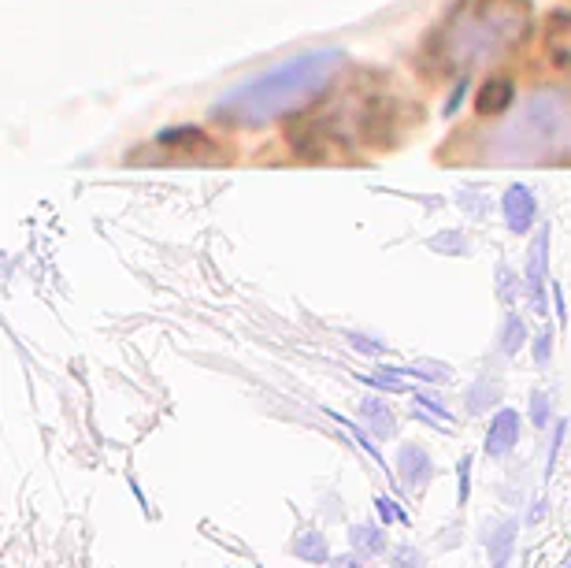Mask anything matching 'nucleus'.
Returning a JSON list of instances; mask_svg holds the SVG:
<instances>
[{"label":"nucleus","mask_w":571,"mask_h":568,"mask_svg":"<svg viewBox=\"0 0 571 568\" xmlns=\"http://www.w3.org/2000/svg\"><path fill=\"white\" fill-rule=\"evenodd\" d=\"M531 420H534V427H546L549 424V398H546V394H534V398H531Z\"/></svg>","instance_id":"16"},{"label":"nucleus","mask_w":571,"mask_h":568,"mask_svg":"<svg viewBox=\"0 0 571 568\" xmlns=\"http://www.w3.org/2000/svg\"><path fill=\"white\" fill-rule=\"evenodd\" d=\"M379 512H382L386 524H398V520H404V512H401L398 506H393L390 498H379Z\"/></svg>","instance_id":"18"},{"label":"nucleus","mask_w":571,"mask_h":568,"mask_svg":"<svg viewBox=\"0 0 571 568\" xmlns=\"http://www.w3.org/2000/svg\"><path fill=\"white\" fill-rule=\"evenodd\" d=\"M393 568H427V565H423V554L416 546H398L393 549Z\"/></svg>","instance_id":"15"},{"label":"nucleus","mask_w":571,"mask_h":568,"mask_svg":"<svg viewBox=\"0 0 571 568\" xmlns=\"http://www.w3.org/2000/svg\"><path fill=\"white\" fill-rule=\"evenodd\" d=\"M538 520H546V501H534L527 512V524H538Z\"/></svg>","instance_id":"21"},{"label":"nucleus","mask_w":571,"mask_h":568,"mask_svg":"<svg viewBox=\"0 0 571 568\" xmlns=\"http://www.w3.org/2000/svg\"><path fill=\"white\" fill-rule=\"evenodd\" d=\"M546 264H549V231H542L538 242L531 245L527 261V290L534 298V313H546Z\"/></svg>","instance_id":"5"},{"label":"nucleus","mask_w":571,"mask_h":568,"mask_svg":"<svg viewBox=\"0 0 571 568\" xmlns=\"http://www.w3.org/2000/svg\"><path fill=\"white\" fill-rule=\"evenodd\" d=\"M523 338H527V327H523L520 316L509 313V319H505V331H501V350L512 356L523 346Z\"/></svg>","instance_id":"13"},{"label":"nucleus","mask_w":571,"mask_h":568,"mask_svg":"<svg viewBox=\"0 0 571 568\" xmlns=\"http://www.w3.org/2000/svg\"><path fill=\"white\" fill-rule=\"evenodd\" d=\"M549 353H552V335H538V342H534V361L538 364H546L549 361Z\"/></svg>","instance_id":"17"},{"label":"nucleus","mask_w":571,"mask_h":568,"mask_svg":"<svg viewBox=\"0 0 571 568\" xmlns=\"http://www.w3.org/2000/svg\"><path fill=\"white\" fill-rule=\"evenodd\" d=\"M568 568H571V565H568Z\"/></svg>","instance_id":"22"},{"label":"nucleus","mask_w":571,"mask_h":568,"mask_svg":"<svg viewBox=\"0 0 571 568\" xmlns=\"http://www.w3.org/2000/svg\"><path fill=\"white\" fill-rule=\"evenodd\" d=\"M467 469H472V461H460V501H467V491H472V483H467Z\"/></svg>","instance_id":"20"},{"label":"nucleus","mask_w":571,"mask_h":568,"mask_svg":"<svg viewBox=\"0 0 571 568\" xmlns=\"http://www.w3.org/2000/svg\"><path fill=\"white\" fill-rule=\"evenodd\" d=\"M290 554L301 557V561L324 565L327 557H330V546H327V539L319 535V531H305V535H297V539L290 543Z\"/></svg>","instance_id":"12"},{"label":"nucleus","mask_w":571,"mask_h":568,"mask_svg":"<svg viewBox=\"0 0 571 568\" xmlns=\"http://www.w3.org/2000/svg\"><path fill=\"white\" fill-rule=\"evenodd\" d=\"M349 543H353V554L364 557V561H372V557H379L386 549V535L375 524H356L349 531Z\"/></svg>","instance_id":"10"},{"label":"nucleus","mask_w":571,"mask_h":568,"mask_svg":"<svg viewBox=\"0 0 571 568\" xmlns=\"http://www.w3.org/2000/svg\"><path fill=\"white\" fill-rule=\"evenodd\" d=\"M515 443H520V412L501 409L494 416V424H490V435H486V454L505 457V454H512Z\"/></svg>","instance_id":"7"},{"label":"nucleus","mask_w":571,"mask_h":568,"mask_svg":"<svg viewBox=\"0 0 571 568\" xmlns=\"http://www.w3.org/2000/svg\"><path fill=\"white\" fill-rule=\"evenodd\" d=\"M509 97H512V86L505 78H490L483 89L475 94V108L483 116H494V112H505L509 108Z\"/></svg>","instance_id":"9"},{"label":"nucleus","mask_w":571,"mask_h":568,"mask_svg":"<svg viewBox=\"0 0 571 568\" xmlns=\"http://www.w3.org/2000/svg\"><path fill=\"white\" fill-rule=\"evenodd\" d=\"M338 68H342V49H319V52H305V57H293L279 63V68L256 75L253 82H245V86H238L234 94H227L216 112L230 119V123H245V126L279 119L286 112H293V108L308 105L319 89L330 86Z\"/></svg>","instance_id":"2"},{"label":"nucleus","mask_w":571,"mask_h":568,"mask_svg":"<svg viewBox=\"0 0 571 568\" xmlns=\"http://www.w3.org/2000/svg\"><path fill=\"white\" fill-rule=\"evenodd\" d=\"M527 31L531 15L523 0H464L449 15L438 49L446 68L472 71L478 63L497 60L501 52H512L527 38Z\"/></svg>","instance_id":"3"},{"label":"nucleus","mask_w":571,"mask_h":568,"mask_svg":"<svg viewBox=\"0 0 571 568\" xmlns=\"http://www.w3.org/2000/svg\"><path fill=\"white\" fill-rule=\"evenodd\" d=\"M501 213H505V223H509V231L515 234H527L534 227V219H538V201L527 186H509L501 197Z\"/></svg>","instance_id":"4"},{"label":"nucleus","mask_w":571,"mask_h":568,"mask_svg":"<svg viewBox=\"0 0 571 568\" xmlns=\"http://www.w3.org/2000/svg\"><path fill=\"white\" fill-rule=\"evenodd\" d=\"M486 164H560L571 157V89H531L483 145Z\"/></svg>","instance_id":"1"},{"label":"nucleus","mask_w":571,"mask_h":568,"mask_svg":"<svg viewBox=\"0 0 571 568\" xmlns=\"http://www.w3.org/2000/svg\"><path fill=\"white\" fill-rule=\"evenodd\" d=\"M361 420L379 438H390L393 432H398V424H393V412L386 409V401H379V398H367L364 401V406H361Z\"/></svg>","instance_id":"11"},{"label":"nucleus","mask_w":571,"mask_h":568,"mask_svg":"<svg viewBox=\"0 0 571 568\" xmlns=\"http://www.w3.org/2000/svg\"><path fill=\"white\" fill-rule=\"evenodd\" d=\"M349 342H353L356 350H364V353H382V346L379 342H367L364 335H349Z\"/></svg>","instance_id":"19"},{"label":"nucleus","mask_w":571,"mask_h":568,"mask_svg":"<svg viewBox=\"0 0 571 568\" xmlns=\"http://www.w3.org/2000/svg\"><path fill=\"white\" fill-rule=\"evenodd\" d=\"M494 398H497V387H494V383H478V387L467 390V409H472V412H483L486 406H494Z\"/></svg>","instance_id":"14"},{"label":"nucleus","mask_w":571,"mask_h":568,"mask_svg":"<svg viewBox=\"0 0 571 568\" xmlns=\"http://www.w3.org/2000/svg\"><path fill=\"white\" fill-rule=\"evenodd\" d=\"M515 520L512 517H505V520H497V524L486 528V549H490V565L494 568H509L512 561V546H515Z\"/></svg>","instance_id":"8"},{"label":"nucleus","mask_w":571,"mask_h":568,"mask_svg":"<svg viewBox=\"0 0 571 568\" xmlns=\"http://www.w3.org/2000/svg\"><path fill=\"white\" fill-rule=\"evenodd\" d=\"M398 472H401V483L409 491H423L430 483V475H435V464H430V457L423 446H401Z\"/></svg>","instance_id":"6"}]
</instances>
